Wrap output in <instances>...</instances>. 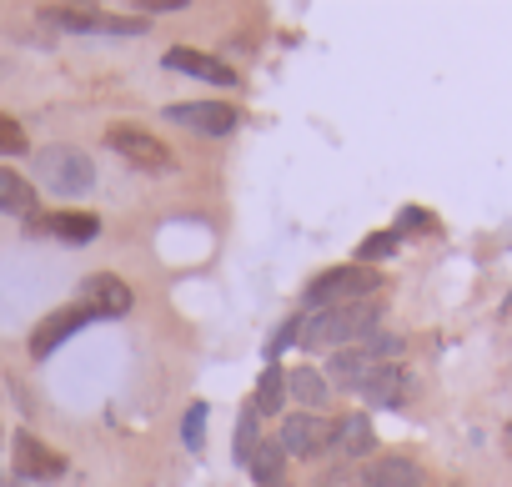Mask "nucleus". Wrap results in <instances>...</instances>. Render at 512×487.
<instances>
[{"mask_svg":"<svg viewBox=\"0 0 512 487\" xmlns=\"http://www.w3.org/2000/svg\"><path fill=\"white\" fill-rule=\"evenodd\" d=\"M382 322V307L377 302H347V307H327V312H312L302 317V342L307 352H327V347H347V342H367Z\"/></svg>","mask_w":512,"mask_h":487,"instance_id":"nucleus-1","label":"nucleus"},{"mask_svg":"<svg viewBox=\"0 0 512 487\" xmlns=\"http://www.w3.org/2000/svg\"><path fill=\"white\" fill-rule=\"evenodd\" d=\"M377 292H382V272H372L362 262H347V267H332V272L312 277L307 292H302V307L312 317V312L347 307V302H377Z\"/></svg>","mask_w":512,"mask_h":487,"instance_id":"nucleus-2","label":"nucleus"},{"mask_svg":"<svg viewBox=\"0 0 512 487\" xmlns=\"http://www.w3.org/2000/svg\"><path fill=\"white\" fill-rule=\"evenodd\" d=\"M36 181L51 196H91L96 191V161L81 146H46V151H36Z\"/></svg>","mask_w":512,"mask_h":487,"instance_id":"nucleus-3","label":"nucleus"},{"mask_svg":"<svg viewBox=\"0 0 512 487\" xmlns=\"http://www.w3.org/2000/svg\"><path fill=\"white\" fill-rule=\"evenodd\" d=\"M36 21L56 26V31H76V36H141V31H151L146 16H106L91 6H41Z\"/></svg>","mask_w":512,"mask_h":487,"instance_id":"nucleus-4","label":"nucleus"},{"mask_svg":"<svg viewBox=\"0 0 512 487\" xmlns=\"http://www.w3.org/2000/svg\"><path fill=\"white\" fill-rule=\"evenodd\" d=\"M106 146H111L121 161H131L136 171H171V166H176V161H171V151H166V141H161V136H151L146 126H131V121L106 126Z\"/></svg>","mask_w":512,"mask_h":487,"instance_id":"nucleus-5","label":"nucleus"},{"mask_svg":"<svg viewBox=\"0 0 512 487\" xmlns=\"http://www.w3.org/2000/svg\"><path fill=\"white\" fill-rule=\"evenodd\" d=\"M166 121H176V126H186L196 136H211V141H221V136H231L241 126L236 106H226V101H171Z\"/></svg>","mask_w":512,"mask_h":487,"instance_id":"nucleus-6","label":"nucleus"},{"mask_svg":"<svg viewBox=\"0 0 512 487\" xmlns=\"http://www.w3.org/2000/svg\"><path fill=\"white\" fill-rule=\"evenodd\" d=\"M91 322H101V317H96L91 307H81V302H76V307H56V312L31 332V357H36V362H46L51 352H61V347H66L76 332H86Z\"/></svg>","mask_w":512,"mask_h":487,"instance_id":"nucleus-7","label":"nucleus"},{"mask_svg":"<svg viewBox=\"0 0 512 487\" xmlns=\"http://www.w3.org/2000/svg\"><path fill=\"white\" fill-rule=\"evenodd\" d=\"M81 307H91L101 322H116V317H126V312L136 307V292H131L121 277L96 272V277H86V282H81Z\"/></svg>","mask_w":512,"mask_h":487,"instance_id":"nucleus-8","label":"nucleus"},{"mask_svg":"<svg viewBox=\"0 0 512 487\" xmlns=\"http://www.w3.org/2000/svg\"><path fill=\"white\" fill-rule=\"evenodd\" d=\"M11 457H16V472L31 477V482H56V477H66V467H71V462H66L61 452H51L36 432H16Z\"/></svg>","mask_w":512,"mask_h":487,"instance_id":"nucleus-9","label":"nucleus"},{"mask_svg":"<svg viewBox=\"0 0 512 487\" xmlns=\"http://www.w3.org/2000/svg\"><path fill=\"white\" fill-rule=\"evenodd\" d=\"M161 66H166V71H176V76H196V81H206V86L236 91V71H231L226 61L206 56V51H191V46H171V51L161 56Z\"/></svg>","mask_w":512,"mask_h":487,"instance_id":"nucleus-10","label":"nucleus"},{"mask_svg":"<svg viewBox=\"0 0 512 487\" xmlns=\"http://www.w3.org/2000/svg\"><path fill=\"white\" fill-rule=\"evenodd\" d=\"M327 437H332V427L317 417V412H292V417H282V452L287 457H322L327 452Z\"/></svg>","mask_w":512,"mask_h":487,"instance_id":"nucleus-11","label":"nucleus"},{"mask_svg":"<svg viewBox=\"0 0 512 487\" xmlns=\"http://www.w3.org/2000/svg\"><path fill=\"white\" fill-rule=\"evenodd\" d=\"M412 392H417V377H412L402 362L372 367V377L357 387V397H362V402H372V407H402Z\"/></svg>","mask_w":512,"mask_h":487,"instance_id":"nucleus-12","label":"nucleus"},{"mask_svg":"<svg viewBox=\"0 0 512 487\" xmlns=\"http://www.w3.org/2000/svg\"><path fill=\"white\" fill-rule=\"evenodd\" d=\"M327 447H332L342 462H362V457H372V452H377V427H372V417H367V412H357V417L332 422Z\"/></svg>","mask_w":512,"mask_h":487,"instance_id":"nucleus-13","label":"nucleus"},{"mask_svg":"<svg viewBox=\"0 0 512 487\" xmlns=\"http://www.w3.org/2000/svg\"><path fill=\"white\" fill-rule=\"evenodd\" d=\"M362 487H427V477L412 457L392 452V457H377L372 467H362Z\"/></svg>","mask_w":512,"mask_h":487,"instance_id":"nucleus-14","label":"nucleus"},{"mask_svg":"<svg viewBox=\"0 0 512 487\" xmlns=\"http://www.w3.org/2000/svg\"><path fill=\"white\" fill-rule=\"evenodd\" d=\"M41 231H51L56 241H66V247H91V241L101 236V216L96 211H56L41 221Z\"/></svg>","mask_w":512,"mask_h":487,"instance_id":"nucleus-15","label":"nucleus"},{"mask_svg":"<svg viewBox=\"0 0 512 487\" xmlns=\"http://www.w3.org/2000/svg\"><path fill=\"white\" fill-rule=\"evenodd\" d=\"M287 397H297L302 412H322V407L332 402V382H327V372H317L312 362H307V367H287Z\"/></svg>","mask_w":512,"mask_h":487,"instance_id":"nucleus-16","label":"nucleus"},{"mask_svg":"<svg viewBox=\"0 0 512 487\" xmlns=\"http://www.w3.org/2000/svg\"><path fill=\"white\" fill-rule=\"evenodd\" d=\"M246 472H251L256 487H282L287 482V452H282V442L262 437V442H256V452H251V462H246Z\"/></svg>","mask_w":512,"mask_h":487,"instance_id":"nucleus-17","label":"nucleus"},{"mask_svg":"<svg viewBox=\"0 0 512 487\" xmlns=\"http://www.w3.org/2000/svg\"><path fill=\"white\" fill-rule=\"evenodd\" d=\"M372 367H377V362H372L362 347H352V352H337V357L327 362V382H332V392H337V387H342V392H357V387L372 377Z\"/></svg>","mask_w":512,"mask_h":487,"instance_id":"nucleus-18","label":"nucleus"},{"mask_svg":"<svg viewBox=\"0 0 512 487\" xmlns=\"http://www.w3.org/2000/svg\"><path fill=\"white\" fill-rule=\"evenodd\" d=\"M0 211L36 221V186H31L21 171H11V166H0Z\"/></svg>","mask_w":512,"mask_h":487,"instance_id":"nucleus-19","label":"nucleus"},{"mask_svg":"<svg viewBox=\"0 0 512 487\" xmlns=\"http://www.w3.org/2000/svg\"><path fill=\"white\" fill-rule=\"evenodd\" d=\"M256 417H277L287 407V367H267L256 377V397H251Z\"/></svg>","mask_w":512,"mask_h":487,"instance_id":"nucleus-20","label":"nucleus"},{"mask_svg":"<svg viewBox=\"0 0 512 487\" xmlns=\"http://www.w3.org/2000/svg\"><path fill=\"white\" fill-rule=\"evenodd\" d=\"M302 317H307V312H297V317H287V322H282V327H277V332L267 337V347H262V357H267V367H282V357H287V352H292V347L302 342Z\"/></svg>","mask_w":512,"mask_h":487,"instance_id":"nucleus-21","label":"nucleus"},{"mask_svg":"<svg viewBox=\"0 0 512 487\" xmlns=\"http://www.w3.org/2000/svg\"><path fill=\"white\" fill-rule=\"evenodd\" d=\"M256 442H262V417H256V407H246V412H241V422H236V447H231L236 467H246V462H251Z\"/></svg>","mask_w":512,"mask_h":487,"instance_id":"nucleus-22","label":"nucleus"},{"mask_svg":"<svg viewBox=\"0 0 512 487\" xmlns=\"http://www.w3.org/2000/svg\"><path fill=\"white\" fill-rule=\"evenodd\" d=\"M357 347H362L377 367H387V362H397V357L407 352V337H402V332H372V337H367V342H357Z\"/></svg>","mask_w":512,"mask_h":487,"instance_id":"nucleus-23","label":"nucleus"},{"mask_svg":"<svg viewBox=\"0 0 512 487\" xmlns=\"http://www.w3.org/2000/svg\"><path fill=\"white\" fill-rule=\"evenodd\" d=\"M397 247H402V236L387 226V231H372L362 247H357V262L362 267H372V262H387V257H397Z\"/></svg>","mask_w":512,"mask_h":487,"instance_id":"nucleus-24","label":"nucleus"},{"mask_svg":"<svg viewBox=\"0 0 512 487\" xmlns=\"http://www.w3.org/2000/svg\"><path fill=\"white\" fill-rule=\"evenodd\" d=\"M206 417H211V407H206V402H191V407H186V417H181V442H186L191 452H201V447H206Z\"/></svg>","mask_w":512,"mask_h":487,"instance_id":"nucleus-25","label":"nucleus"},{"mask_svg":"<svg viewBox=\"0 0 512 487\" xmlns=\"http://www.w3.org/2000/svg\"><path fill=\"white\" fill-rule=\"evenodd\" d=\"M31 141H26V126L11 121V116H0V156H26Z\"/></svg>","mask_w":512,"mask_h":487,"instance_id":"nucleus-26","label":"nucleus"},{"mask_svg":"<svg viewBox=\"0 0 512 487\" xmlns=\"http://www.w3.org/2000/svg\"><path fill=\"white\" fill-rule=\"evenodd\" d=\"M432 226H437V216H432V211H422V206H402L392 231L402 236V231H432Z\"/></svg>","mask_w":512,"mask_h":487,"instance_id":"nucleus-27","label":"nucleus"},{"mask_svg":"<svg viewBox=\"0 0 512 487\" xmlns=\"http://www.w3.org/2000/svg\"><path fill=\"white\" fill-rule=\"evenodd\" d=\"M312 487H352V472L347 467H327L322 477H312Z\"/></svg>","mask_w":512,"mask_h":487,"instance_id":"nucleus-28","label":"nucleus"},{"mask_svg":"<svg viewBox=\"0 0 512 487\" xmlns=\"http://www.w3.org/2000/svg\"><path fill=\"white\" fill-rule=\"evenodd\" d=\"M161 11H186V0H141V16H161Z\"/></svg>","mask_w":512,"mask_h":487,"instance_id":"nucleus-29","label":"nucleus"}]
</instances>
